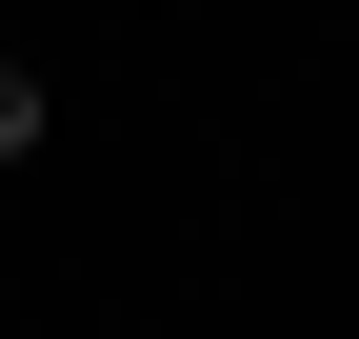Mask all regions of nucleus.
I'll use <instances>...</instances> for the list:
<instances>
[{
	"mask_svg": "<svg viewBox=\"0 0 359 339\" xmlns=\"http://www.w3.org/2000/svg\"><path fill=\"white\" fill-rule=\"evenodd\" d=\"M20 140H40V80H20V60H0V160H20Z\"/></svg>",
	"mask_w": 359,
	"mask_h": 339,
	"instance_id": "obj_1",
	"label": "nucleus"
}]
</instances>
